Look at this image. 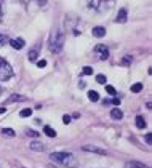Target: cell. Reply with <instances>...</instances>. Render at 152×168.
<instances>
[{
	"instance_id": "obj_1",
	"label": "cell",
	"mask_w": 152,
	"mask_h": 168,
	"mask_svg": "<svg viewBox=\"0 0 152 168\" xmlns=\"http://www.w3.org/2000/svg\"><path fill=\"white\" fill-rule=\"evenodd\" d=\"M50 160L61 167H67V168L77 167V157L71 152H53V154H50Z\"/></svg>"
},
{
	"instance_id": "obj_2",
	"label": "cell",
	"mask_w": 152,
	"mask_h": 168,
	"mask_svg": "<svg viewBox=\"0 0 152 168\" xmlns=\"http://www.w3.org/2000/svg\"><path fill=\"white\" fill-rule=\"evenodd\" d=\"M115 0H86V5L95 13H104L114 7Z\"/></svg>"
},
{
	"instance_id": "obj_10",
	"label": "cell",
	"mask_w": 152,
	"mask_h": 168,
	"mask_svg": "<svg viewBox=\"0 0 152 168\" xmlns=\"http://www.w3.org/2000/svg\"><path fill=\"white\" fill-rule=\"evenodd\" d=\"M10 45L13 46V48L16 50H21L22 46H24V40L22 39H16V40H10Z\"/></svg>"
},
{
	"instance_id": "obj_30",
	"label": "cell",
	"mask_w": 152,
	"mask_h": 168,
	"mask_svg": "<svg viewBox=\"0 0 152 168\" xmlns=\"http://www.w3.org/2000/svg\"><path fill=\"white\" fill-rule=\"evenodd\" d=\"M2 18H3V10H2V5H0V21H2Z\"/></svg>"
},
{
	"instance_id": "obj_22",
	"label": "cell",
	"mask_w": 152,
	"mask_h": 168,
	"mask_svg": "<svg viewBox=\"0 0 152 168\" xmlns=\"http://www.w3.org/2000/svg\"><path fill=\"white\" fill-rule=\"evenodd\" d=\"M82 72H83L85 75H91V74H93V69L86 66V67H83V69H82Z\"/></svg>"
},
{
	"instance_id": "obj_31",
	"label": "cell",
	"mask_w": 152,
	"mask_h": 168,
	"mask_svg": "<svg viewBox=\"0 0 152 168\" xmlns=\"http://www.w3.org/2000/svg\"><path fill=\"white\" fill-rule=\"evenodd\" d=\"M5 112H7L5 107H0V114H5Z\"/></svg>"
},
{
	"instance_id": "obj_20",
	"label": "cell",
	"mask_w": 152,
	"mask_h": 168,
	"mask_svg": "<svg viewBox=\"0 0 152 168\" xmlns=\"http://www.w3.org/2000/svg\"><path fill=\"white\" fill-rule=\"evenodd\" d=\"M13 101H24V98L19 96V95H13V96L10 98V102H13Z\"/></svg>"
},
{
	"instance_id": "obj_5",
	"label": "cell",
	"mask_w": 152,
	"mask_h": 168,
	"mask_svg": "<svg viewBox=\"0 0 152 168\" xmlns=\"http://www.w3.org/2000/svg\"><path fill=\"white\" fill-rule=\"evenodd\" d=\"M95 53L98 55L99 59H103V61H106V59L109 58V50H107V46L103 45V43H99V45L95 46Z\"/></svg>"
},
{
	"instance_id": "obj_7",
	"label": "cell",
	"mask_w": 152,
	"mask_h": 168,
	"mask_svg": "<svg viewBox=\"0 0 152 168\" xmlns=\"http://www.w3.org/2000/svg\"><path fill=\"white\" fill-rule=\"evenodd\" d=\"M91 34H93V37H98V39H101V37L106 35V29L103 26H96L91 29Z\"/></svg>"
},
{
	"instance_id": "obj_16",
	"label": "cell",
	"mask_w": 152,
	"mask_h": 168,
	"mask_svg": "<svg viewBox=\"0 0 152 168\" xmlns=\"http://www.w3.org/2000/svg\"><path fill=\"white\" fill-rule=\"evenodd\" d=\"M88 98H90V101H98L99 99V95H98V91H88Z\"/></svg>"
},
{
	"instance_id": "obj_11",
	"label": "cell",
	"mask_w": 152,
	"mask_h": 168,
	"mask_svg": "<svg viewBox=\"0 0 152 168\" xmlns=\"http://www.w3.org/2000/svg\"><path fill=\"white\" fill-rule=\"evenodd\" d=\"M125 168H149V167H146L144 163H139V162H128Z\"/></svg>"
},
{
	"instance_id": "obj_13",
	"label": "cell",
	"mask_w": 152,
	"mask_h": 168,
	"mask_svg": "<svg viewBox=\"0 0 152 168\" xmlns=\"http://www.w3.org/2000/svg\"><path fill=\"white\" fill-rule=\"evenodd\" d=\"M29 147L32 149V151H43V144H42V143H39V141L31 143V144H29Z\"/></svg>"
},
{
	"instance_id": "obj_14",
	"label": "cell",
	"mask_w": 152,
	"mask_h": 168,
	"mask_svg": "<svg viewBox=\"0 0 152 168\" xmlns=\"http://www.w3.org/2000/svg\"><path fill=\"white\" fill-rule=\"evenodd\" d=\"M43 131H45V134H47V136H50V138H54L56 136V131H54V130L51 128V127H43Z\"/></svg>"
},
{
	"instance_id": "obj_8",
	"label": "cell",
	"mask_w": 152,
	"mask_h": 168,
	"mask_svg": "<svg viewBox=\"0 0 152 168\" xmlns=\"http://www.w3.org/2000/svg\"><path fill=\"white\" fill-rule=\"evenodd\" d=\"M85 152H95V154H99V155H106V151H103V149L96 147V146H83L82 147Z\"/></svg>"
},
{
	"instance_id": "obj_24",
	"label": "cell",
	"mask_w": 152,
	"mask_h": 168,
	"mask_svg": "<svg viewBox=\"0 0 152 168\" xmlns=\"http://www.w3.org/2000/svg\"><path fill=\"white\" fill-rule=\"evenodd\" d=\"M27 58H29L31 61H34V59H37V51H29V55H27Z\"/></svg>"
},
{
	"instance_id": "obj_28",
	"label": "cell",
	"mask_w": 152,
	"mask_h": 168,
	"mask_svg": "<svg viewBox=\"0 0 152 168\" xmlns=\"http://www.w3.org/2000/svg\"><path fill=\"white\" fill-rule=\"evenodd\" d=\"M27 134H31V136H39L35 131H32V130H27Z\"/></svg>"
},
{
	"instance_id": "obj_19",
	"label": "cell",
	"mask_w": 152,
	"mask_h": 168,
	"mask_svg": "<svg viewBox=\"0 0 152 168\" xmlns=\"http://www.w3.org/2000/svg\"><path fill=\"white\" fill-rule=\"evenodd\" d=\"M2 133L5 134V136H10V138H11V136H15V131H13L11 128H3V130H2Z\"/></svg>"
},
{
	"instance_id": "obj_27",
	"label": "cell",
	"mask_w": 152,
	"mask_h": 168,
	"mask_svg": "<svg viewBox=\"0 0 152 168\" xmlns=\"http://www.w3.org/2000/svg\"><path fill=\"white\" fill-rule=\"evenodd\" d=\"M112 104L118 106V104H120V99H117V98H112Z\"/></svg>"
},
{
	"instance_id": "obj_17",
	"label": "cell",
	"mask_w": 152,
	"mask_h": 168,
	"mask_svg": "<svg viewBox=\"0 0 152 168\" xmlns=\"http://www.w3.org/2000/svg\"><path fill=\"white\" fill-rule=\"evenodd\" d=\"M131 61H133V58H131V56H123V59L120 61V64H122V66H130Z\"/></svg>"
},
{
	"instance_id": "obj_9",
	"label": "cell",
	"mask_w": 152,
	"mask_h": 168,
	"mask_svg": "<svg viewBox=\"0 0 152 168\" xmlns=\"http://www.w3.org/2000/svg\"><path fill=\"white\" fill-rule=\"evenodd\" d=\"M110 117H112L114 120H120L123 117V112L118 109V107H114V109L110 111Z\"/></svg>"
},
{
	"instance_id": "obj_25",
	"label": "cell",
	"mask_w": 152,
	"mask_h": 168,
	"mask_svg": "<svg viewBox=\"0 0 152 168\" xmlns=\"http://www.w3.org/2000/svg\"><path fill=\"white\" fill-rule=\"evenodd\" d=\"M45 66H47V61H45V59H42V61H37V67L42 69V67H45Z\"/></svg>"
},
{
	"instance_id": "obj_32",
	"label": "cell",
	"mask_w": 152,
	"mask_h": 168,
	"mask_svg": "<svg viewBox=\"0 0 152 168\" xmlns=\"http://www.w3.org/2000/svg\"><path fill=\"white\" fill-rule=\"evenodd\" d=\"M39 3H40V5H45V3H47V0H39Z\"/></svg>"
},
{
	"instance_id": "obj_26",
	"label": "cell",
	"mask_w": 152,
	"mask_h": 168,
	"mask_svg": "<svg viewBox=\"0 0 152 168\" xmlns=\"http://www.w3.org/2000/svg\"><path fill=\"white\" fill-rule=\"evenodd\" d=\"M63 122L66 123V125L71 123V115H63Z\"/></svg>"
},
{
	"instance_id": "obj_4",
	"label": "cell",
	"mask_w": 152,
	"mask_h": 168,
	"mask_svg": "<svg viewBox=\"0 0 152 168\" xmlns=\"http://www.w3.org/2000/svg\"><path fill=\"white\" fill-rule=\"evenodd\" d=\"M13 77V69L8 64V61H5L3 58H0V82H7L8 78Z\"/></svg>"
},
{
	"instance_id": "obj_23",
	"label": "cell",
	"mask_w": 152,
	"mask_h": 168,
	"mask_svg": "<svg viewBox=\"0 0 152 168\" xmlns=\"http://www.w3.org/2000/svg\"><path fill=\"white\" fill-rule=\"evenodd\" d=\"M96 82L98 83H106V77L103 75V74H99V75H96Z\"/></svg>"
},
{
	"instance_id": "obj_6",
	"label": "cell",
	"mask_w": 152,
	"mask_h": 168,
	"mask_svg": "<svg viewBox=\"0 0 152 168\" xmlns=\"http://www.w3.org/2000/svg\"><path fill=\"white\" fill-rule=\"evenodd\" d=\"M127 18H128V11H127V8H120L117 13V18H115V21L117 22H120V24H123V22H127Z\"/></svg>"
},
{
	"instance_id": "obj_21",
	"label": "cell",
	"mask_w": 152,
	"mask_h": 168,
	"mask_svg": "<svg viewBox=\"0 0 152 168\" xmlns=\"http://www.w3.org/2000/svg\"><path fill=\"white\" fill-rule=\"evenodd\" d=\"M106 91H107L109 93V95H115V88H114V87H110V85H106Z\"/></svg>"
},
{
	"instance_id": "obj_3",
	"label": "cell",
	"mask_w": 152,
	"mask_h": 168,
	"mask_svg": "<svg viewBox=\"0 0 152 168\" xmlns=\"http://www.w3.org/2000/svg\"><path fill=\"white\" fill-rule=\"evenodd\" d=\"M64 46V34L61 31H54L51 34V39H50V50L53 53H59Z\"/></svg>"
},
{
	"instance_id": "obj_15",
	"label": "cell",
	"mask_w": 152,
	"mask_h": 168,
	"mask_svg": "<svg viewBox=\"0 0 152 168\" xmlns=\"http://www.w3.org/2000/svg\"><path fill=\"white\" fill-rule=\"evenodd\" d=\"M19 115L22 119H26V117H31L32 115V109H29V107H26V109H22L21 112H19Z\"/></svg>"
},
{
	"instance_id": "obj_18",
	"label": "cell",
	"mask_w": 152,
	"mask_h": 168,
	"mask_svg": "<svg viewBox=\"0 0 152 168\" xmlns=\"http://www.w3.org/2000/svg\"><path fill=\"white\" fill-rule=\"evenodd\" d=\"M142 90V83H135V85H131V91L133 93H139Z\"/></svg>"
},
{
	"instance_id": "obj_29",
	"label": "cell",
	"mask_w": 152,
	"mask_h": 168,
	"mask_svg": "<svg viewBox=\"0 0 152 168\" xmlns=\"http://www.w3.org/2000/svg\"><path fill=\"white\" fill-rule=\"evenodd\" d=\"M151 136H152L151 133H149V134H146V143H147V144H151Z\"/></svg>"
},
{
	"instance_id": "obj_12",
	"label": "cell",
	"mask_w": 152,
	"mask_h": 168,
	"mask_svg": "<svg viewBox=\"0 0 152 168\" xmlns=\"http://www.w3.org/2000/svg\"><path fill=\"white\" fill-rule=\"evenodd\" d=\"M135 122H136V127H138V128H146V125H147V123H146V120H144V117H142V115H138Z\"/></svg>"
}]
</instances>
